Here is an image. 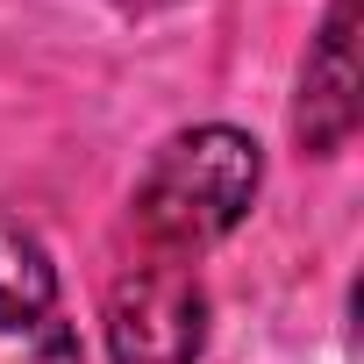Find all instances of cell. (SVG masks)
<instances>
[{
  "label": "cell",
  "instance_id": "cell-2",
  "mask_svg": "<svg viewBox=\"0 0 364 364\" xmlns=\"http://www.w3.org/2000/svg\"><path fill=\"white\" fill-rule=\"evenodd\" d=\"M107 350L114 364H200L208 350V293L186 264L150 257L107 293Z\"/></svg>",
  "mask_w": 364,
  "mask_h": 364
},
{
  "label": "cell",
  "instance_id": "cell-4",
  "mask_svg": "<svg viewBox=\"0 0 364 364\" xmlns=\"http://www.w3.org/2000/svg\"><path fill=\"white\" fill-rule=\"evenodd\" d=\"M357 0H336L328 22L314 29V50L300 65V100H293V136L314 157H336L357 129Z\"/></svg>",
  "mask_w": 364,
  "mask_h": 364
},
{
  "label": "cell",
  "instance_id": "cell-3",
  "mask_svg": "<svg viewBox=\"0 0 364 364\" xmlns=\"http://www.w3.org/2000/svg\"><path fill=\"white\" fill-rule=\"evenodd\" d=\"M0 364H86L43 243L0 215Z\"/></svg>",
  "mask_w": 364,
  "mask_h": 364
},
{
  "label": "cell",
  "instance_id": "cell-1",
  "mask_svg": "<svg viewBox=\"0 0 364 364\" xmlns=\"http://www.w3.org/2000/svg\"><path fill=\"white\" fill-rule=\"evenodd\" d=\"M257 186H264V150L243 129L229 122L178 129L171 143H157V157L136 178V229L157 250H208L250 215Z\"/></svg>",
  "mask_w": 364,
  "mask_h": 364
}]
</instances>
